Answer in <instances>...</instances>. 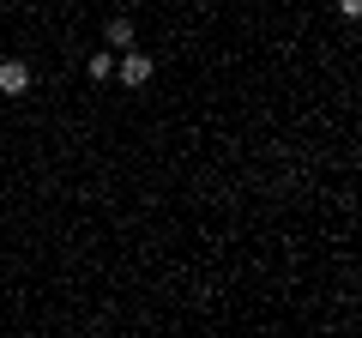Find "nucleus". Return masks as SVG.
Returning a JSON list of instances; mask_svg holds the SVG:
<instances>
[{
    "mask_svg": "<svg viewBox=\"0 0 362 338\" xmlns=\"http://www.w3.org/2000/svg\"><path fill=\"white\" fill-rule=\"evenodd\" d=\"M115 73H121V85H133V91H139V85H151L157 61H151V54H139V49H127V54L115 61Z\"/></svg>",
    "mask_w": 362,
    "mask_h": 338,
    "instance_id": "1",
    "label": "nucleus"
},
{
    "mask_svg": "<svg viewBox=\"0 0 362 338\" xmlns=\"http://www.w3.org/2000/svg\"><path fill=\"white\" fill-rule=\"evenodd\" d=\"M0 91H6V97H25L30 91V66L25 61H0Z\"/></svg>",
    "mask_w": 362,
    "mask_h": 338,
    "instance_id": "2",
    "label": "nucleus"
},
{
    "mask_svg": "<svg viewBox=\"0 0 362 338\" xmlns=\"http://www.w3.org/2000/svg\"><path fill=\"white\" fill-rule=\"evenodd\" d=\"M103 37H109V49H133V18H127V13H115Z\"/></svg>",
    "mask_w": 362,
    "mask_h": 338,
    "instance_id": "3",
    "label": "nucleus"
},
{
    "mask_svg": "<svg viewBox=\"0 0 362 338\" xmlns=\"http://www.w3.org/2000/svg\"><path fill=\"white\" fill-rule=\"evenodd\" d=\"M85 66H90V78H109V73H115V54H90Z\"/></svg>",
    "mask_w": 362,
    "mask_h": 338,
    "instance_id": "4",
    "label": "nucleus"
},
{
    "mask_svg": "<svg viewBox=\"0 0 362 338\" xmlns=\"http://www.w3.org/2000/svg\"><path fill=\"white\" fill-rule=\"evenodd\" d=\"M338 18H362V0H338Z\"/></svg>",
    "mask_w": 362,
    "mask_h": 338,
    "instance_id": "5",
    "label": "nucleus"
}]
</instances>
